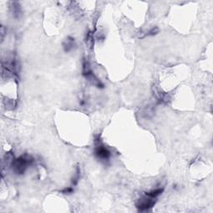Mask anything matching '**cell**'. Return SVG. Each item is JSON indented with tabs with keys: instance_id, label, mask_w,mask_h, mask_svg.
<instances>
[{
	"instance_id": "cell-1",
	"label": "cell",
	"mask_w": 213,
	"mask_h": 213,
	"mask_svg": "<svg viewBox=\"0 0 213 213\" xmlns=\"http://www.w3.org/2000/svg\"><path fill=\"white\" fill-rule=\"evenodd\" d=\"M33 161H34V158L30 155L24 154L18 159L13 160L12 163L13 170L17 174H23L27 170L28 166L33 163Z\"/></svg>"
},
{
	"instance_id": "cell-2",
	"label": "cell",
	"mask_w": 213,
	"mask_h": 213,
	"mask_svg": "<svg viewBox=\"0 0 213 213\" xmlns=\"http://www.w3.org/2000/svg\"><path fill=\"white\" fill-rule=\"evenodd\" d=\"M156 201L153 198L148 197L146 196V197H143L138 201V202L136 204L137 207L138 208L139 211H147L150 208H152L155 205Z\"/></svg>"
},
{
	"instance_id": "cell-3",
	"label": "cell",
	"mask_w": 213,
	"mask_h": 213,
	"mask_svg": "<svg viewBox=\"0 0 213 213\" xmlns=\"http://www.w3.org/2000/svg\"><path fill=\"white\" fill-rule=\"evenodd\" d=\"M95 154L99 159H102V160H107L111 156V152L109 150L100 144H98L95 149Z\"/></svg>"
},
{
	"instance_id": "cell-4",
	"label": "cell",
	"mask_w": 213,
	"mask_h": 213,
	"mask_svg": "<svg viewBox=\"0 0 213 213\" xmlns=\"http://www.w3.org/2000/svg\"><path fill=\"white\" fill-rule=\"evenodd\" d=\"M163 191H164V188H156V189L152 190V191L149 192V193H146L145 196H147V197H151V198L155 199V198L157 197L158 196L161 195V193H163Z\"/></svg>"
},
{
	"instance_id": "cell-5",
	"label": "cell",
	"mask_w": 213,
	"mask_h": 213,
	"mask_svg": "<svg viewBox=\"0 0 213 213\" xmlns=\"http://www.w3.org/2000/svg\"><path fill=\"white\" fill-rule=\"evenodd\" d=\"M73 47H74V39L71 37H68L63 43V48H64L66 52H68L71 49H73Z\"/></svg>"
},
{
	"instance_id": "cell-6",
	"label": "cell",
	"mask_w": 213,
	"mask_h": 213,
	"mask_svg": "<svg viewBox=\"0 0 213 213\" xmlns=\"http://www.w3.org/2000/svg\"><path fill=\"white\" fill-rule=\"evenodd\" d=\"M79 178H80V170H79V168H78L77 169V173H76L75 177H73V185L78 184V180H79Z\"/></svg>"
},
{
	"instance_id": "cell-7",
	"label": "cell",
	"mask_w": 213,
	"mask_h": 213,
	"mask_svg": "<svg viewBox=\"0 0 213 213\" xmlns=\"http://www.w3.org/2000/svg\"><path fill=\"white\" fill-rule=\"evenodd\" d=\"M73 189L72 187H67V188H64V189L62 191V193H63V194H70V193H73Z\"/></svg>"
},
{
	"instance_id": "cell-8",
	"label": "cell",
	"mask_w": 213,
	"mask_h": 213,
	"mask_svg": "<svg viewBox=\"0 0 213 213\" xmlns=\"http://www.w3.org/2000/svg\"><path fill=\"white\" fill-rule=\"evenodd\" d=\"M158 32V29H156V28H155V29H152L151 30V31H149L148 32V34L147 35H153V34H156V33Z\"/></svg>"
}]
</instances>
